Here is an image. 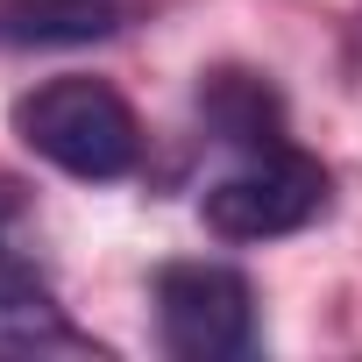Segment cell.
<instances>
[{"mask_svg":"<svg viewBox=\"0 0 362 362\" xmlns=\"http://www.w3.org/2000/svg\"><path fill=\"white\" fill-rule=\"evenodd\" d=\"M15 135L86 185H114L142 163V121L107 78H43L15 100Z\"/></svg>","mask_w":362,"mask_h":362,"instance_id":"6da1fadb","label":"cell"},{"mask_svg":"<svg viewBox=\"0 0 362 362\" xmlns=\"http://www.w3.org/2000/svg\"><path fill=\"white\" fill-rule=\"evenodd\" d=\"M206 121H214L228 142H242V149L284 142V135H277V100H270V86L249 78V71H221V78L206 86Z\"/></svg>","mask_w":362,"mask_h":362,"instance_id":"8992f818","label":"cell"},{"mask_svg":"<svg viewBox=\"0 0 362 362\" xmlns=\"http://www.w3.org/2000/svg\"><path fill=\"white\" fill-rule=\"evenodd\" d=\"M156 327L177 362H235L256 348V284L235 263H163Z\"/></svg>","mask_w":362,"mask_h":362,"instance_id":"3957f363","label":"cell"},{"mask_svg":"<svg viewBox=\"0 0 362 362\" xmlns=\"http://www.w3.org/2000/svg\"><path fill=\"white\" fill-rule=\"evenodd\" d=\"M206 228L221 242H277V235H298L327 214V163L291 149V142H270V149H249V163H235L221 185L199 199Z\"/></svg>","mask_w":362,"mask_h":362,"instance_id":"7a4b0ae2","label":"cell"},{"mask_svg":"<svg viewBox=\"0 0 362 362\" xmlns=\"http://www.w3.org/2000/svg\"><path fill=\"white\" fill-rule=\"evenodd\" d=\"M0 355H100V341L71 327L43 270L29 263V270H0Z\"/></svg>","mask_w":362,"mask_h":362,"instance_id":"277c9868","label":"cell"},{"mask_svg":"<svg viewBox=\"0 0 362 362\" xmlns=\"http://www.w3.org/2000/svg\"><path fill=\"white\" fill-rule=\"evenodd\" d=\"M36 242H29V206H22V192L0 177V270H29L36 256H29Z\"/></svg>","mask_w":362,"mask_h":362,"instance_id":"52a82bcc","label":"cell"},{"mask_svg":"<svg viewBox=\"0 0 362 362\" xmlns=\"http://www.w3.org/2000/svg\"><path fill=\"white\" fill-rule=\"evenodd\" d=\"M121 29V0H0V43L50 50V43H93Z\"/></svg>","mask_w":362,"mask_h":362,"instance_id":"5b68a950","label":"cell"}]
</instances>
